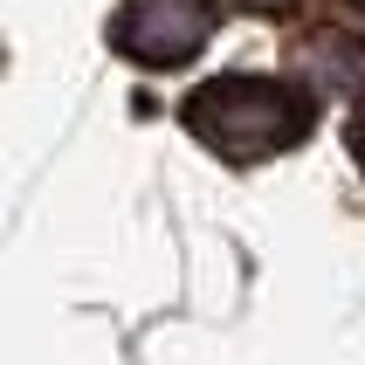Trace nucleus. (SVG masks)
<instances>
[{"instance_id": "4", "label": "nucleus", "mask_w": 365, "mask_h": 365, "mask_svg": "<svg viewBox=\"0 0 365 365\" xmlns=\"http://www.w3.org/2000/svg\"><path fill=\"white\" fill-rule=\"evenodd\" d=\"M242 7H255V14H289L297 0H242Z\"/></svg>"}, {"instance_id": "5", "label": "nucleus", "mask_w": 365, "mask_h": 365, "mask_svg": "<svg viewBox=\"0 0 365 365\" xmlns=\"http://www.w3.org/2000/svg\"><path fill=\"white\" fill-rule=\"evenodd\" d=\"M351 159L365 165V110H359V124H351Z\"/></svg>"}, {"instance_id": "3", "label": "nucleus", "mask_w": 365, "mask_h": 365, "mask_svg": "<svg viewBox=\"0 0 365 365\" xmlns=\"http://www.w3.org/2000/svg\"><path fill=\"white\" fill-rule=\"evenodd\" d=\"M289 69L304 76L310 97L365 103V41L345 35V28H310V35L289 48Z\"/></svg>"}, {"instance_id": "2", "label": "nucleus", "mask_w": 365, "mask_h": 365, "mask_svg": "<svg viewBox=\"0 0 365 365\" xmlns=\"http://www.w3.org/2000/svg\"><path fill=\"white\" fill-rule=\"evenodd\" d=\"M214 28H221L214 0H118L110 48L138 69H180L214 41Z\"/></svg>"}, {"instance_id": "1", "label": "nucleus", "mask_w": 365, "mask_h": 365, "mask_svg": "<svg viewBox=\"0 0 365 365\" xmlns=\"http://www.w3.org/2000/svg\"><path fill=\"white\" fill-rule=\"evenodd\" d=\"M310 110H317L310 90L289 83V76H214L180 103V124L207 152H221L235 165H255L269 152L304 145L310 138Z\"/></svg>"}, {"instance_id": "6", "label": "nucleus", "mask_w": 365, "mask_h": 365, "mask_svg": "<svg viewBox=\"0 0 365 365\" xmlns=\"http://www.w3.org/2000/svg\"><path fill=\"white\" fill-rule=\"evenodd\" d=\"M345 7H359V14H365V0H345Z\"/></svg>"}]
</instances>
